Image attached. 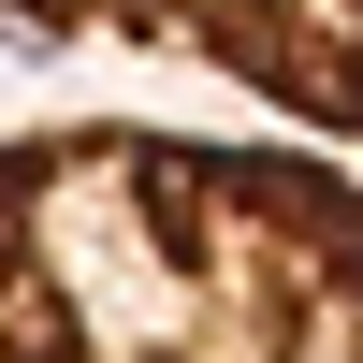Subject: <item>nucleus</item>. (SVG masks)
I'll return each mask as SVG.
<instances>
[{"label": "nucleus", "instance_id": "f257e3e1", "mask_svg": "<svg viewBox=\"0 0 363 363\" xmlns=\"http://www.w3.org/2000/svg\"><path fill=\"white\" fill-rule=\"evenodd\" d=\"M0 363H363V189L233 131H0Z\"/></svg>", "mask_w": 363, "mask_h": 363}, {"label": "nucleus", "instance_id": "f03ea898", "mask_svg": "<svg viewBox=\"0 0 363 363\" xmlns=\"http://www.w3.org/2000/svg\"><path fill=\"white\" fill-rule=\"evenodd\" d=\"M15 44H116V58H189L247 102L363 145V0H0Z\"/></svg>", "mask_w": 363, "mask_h": 363}]
</instances>
